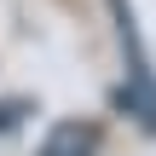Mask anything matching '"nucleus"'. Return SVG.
Here are the masks:
<instances>
[{
	"label": "nucleus",
	"mask_w": 156,
	"mask_h": 156,
	"mask_svg": "<svg viewBox=\"0 0 156 156\" xmlns=\"http://www.w3.org/2000/svg\"><path fill=\"white\" fill-rule=\"evenodd\" d=\"M116 12V41H122V58H127V81L116 87V104L156 133V69H151V52H145V35H139V17L127 0H110Z\"/></svg>",
	"instance_id": "obj_1"
},
{
	"label": "nucleus",
	"mask_w": 156,
	"mask_h": 156,
	"mask_svg": "<svg viewBox=\"0 0 156 156\" xmlns=\"http://www.w3.org/2000/svg\"><path fill=\"white\" fill-rule=\"evenodd\" d=\"M93 151H98V127H93V122H58V127L41 139L35 156H93Z\"/></svg>",
	"instance_id": "obj_2"
},
{
	"label": "nucleus",
	"mask_w": 156,
	"mask_h": 156,
	"mask_svg": "<svg viewBox=\"0 0 156 156\" xmlns=\"http://www.w3.org/2000/svg\"><path fill=\"white\" fill-rule=\"evenodd\" d=\"M23 116H29V98H6V104H0V139H6Z\"/></svg>",
	"instance_id": "obj_3"
}]
</instances>
